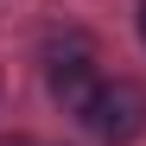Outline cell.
Returning a JSON list of instances; mask_svg holds the SVG:
<instances>
[{
  "label": "cell",
  "mask_w": 146,
  "mask_h": 146,
  "mask_svg": "<svg viewBox=\"0 0 146 146\" xmlns=\"http://www.w3.org/2000/svg\"><path fill=\"white\" fill-rule=\"evenodd\" d=\"M83 121H89V133H95V140L127 146V140L146 127V89H140L133 76H114V83H102V89L89 95Z\"/></svg>",
  "instance_id": "1"
},
{
  "label": "cell",
  "mask_w": 146,
  "mask_h": 146,
  "mask_svg": "<svg viewBox=\"0 0 146 146\" xmlns=\"http://www.w3.org/2000/svg\"><path fill=\"white\" fill-rule=\"evenodd\" d=\"M102 89L95 83V70H89V51L83 44H70V57H51V95L70 108H89V95Z\"/></svg>",
  "instance_id": "2"
},
{
  "label": "cell",
  "mask_w": 146,
  "mask_h": 146,
  "mask_svg": "<svg viewBox=\"0 0 146 146\" xmlns=\"http://www.w3.org/2000/svg\"><path fill=\"white\" fill-rule=\"evenodd\" d=\"M140 38H146V7H140Z\"/></svg>",
  "instance_id": "3"
}]
</instances>
